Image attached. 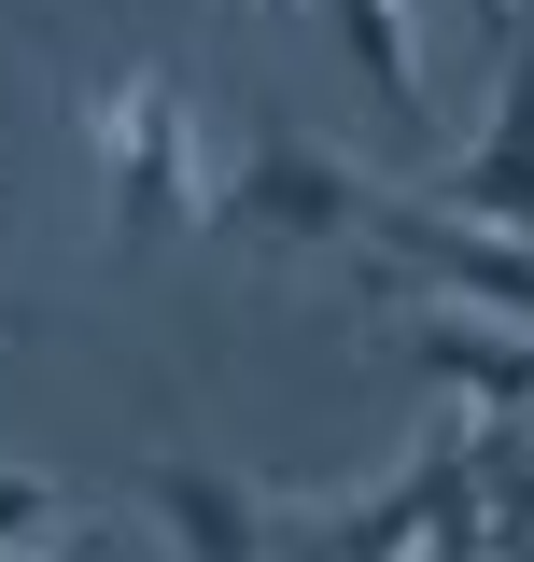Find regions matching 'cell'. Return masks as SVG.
I'll return each mask as SVG.
<instances>
[{
  "label": "cell",
  "mask_w": 534,
  "mask_h": 562,
  "mask_svg": "<svg viewBox=\"0 0 534 562\" xmlns=\"http://www.w3.org/2000/svg\"><path fill=\"white\" fill-rule=\"evenodd\" d=\"M267 14H296V0H267Z\"/></svg>",
  "instance_id": "cell-9"
},
{
  "label": "cell",
  "mask_w": 534,
  "mask_h": 562,
  "mask_svg": "<svg viewBox=\"0 0 534 562\" xmlns=\"http://www.w3.org/2000/svg\"><path fill=\"white\" fill-rule=\"evenodd\" d=\"M324 29H337V57L366 70V99H380L394 127L436 113V99H422V43H408V0H324Z\"/></svg>",
  "instance_id": "cell-6"
},
{
  "label": "cell",
  "mask_w": 534,
  "mask_h": 562,
  "mask_svg": "<svg viewBox=\"0 0 534 562\" xmlns=\"http://www.w3.org/2000/svg\"><path fill=\"white\" fill-rule=\"evenodd\" d=\"M281 562H296V549H281Z\"/></svg>",
  "instance_id": "cell-10"
},
{
  "label": "cell",
  "mask_w": 534,
  "mask_h": 562,
  "mask_svg": "<svg viewBox=\"0 0 534 562\" xmlns=\"http://www.w3.org/2000/svg\"><path fill=\"white\" fill-rule=\"evenodd\" d=\"M478 14V43H521V0H465Z\"/></svg>",
  "instance_id": "cell-8"
},
{
  "label": "cell",
  "mask_w": 534,
  "mask_h": 562,
  "mask_svg": "<svg viewBox=\"0 0 534 562\" xmlns=\"http://www.w3.org/2000/svg\"><path fill=\"white\" fill-rule=\"evenodd\" d=\"M141 520L169 535V562H281V506L254 479L198 464V450H155L141 464Z\"/></svg>",
  "instance_id": "cell-4"
},
{
  "label": "cell",
  "mask_w": 534,
  "mask_h": 562,
  "mask_svg": "<svg viewBox=\"0 0 534 562\" xmlns=\"http://www.w3.org/2000/svg\"><path fill=\"white\" fill-rule=\"evenodd\" d=\"M225 225L240 239H267V254H324V239H366V183L337 169L324 140H296V127H267L240 169H225Z\"/></svg>",
  "instance_id": "cell-3"
},
{
  "label": "cell",
  "mask_w": 534,
  "mask_h": 562,
  "mask_svg": "<svg viewBox=\"0 0 534 562\" xmlns=\"http://www.w3.org/2000/svg\"><path fill=\"white\" fill-rule=\"evenodd\" d=\"M57 520H70V492H57V479H14V464H0V562H29Z\"/></svg>",
  "instance_id": "cell-7"
},
{
  "label": "cell",
  "mask_w": 534,
  "mask_h": 562,
  "mask_svg": "<svg viewBox=\"0 0 534 562\" xmlns=\"http://www.w3.org/2000/svg\"><path fill=\"white\" fill-rule=\"evenodd\" d=\"M436 211H465V225H507L534 239V29L507 43V99H492V127L436 169Z\"/></svg>",
  "instance_id": "cell-5"
},
{
  "label": "cell",
  "mask_w": 534,
  "mask_h": 562,
  "mask_svg": "<svg viewBox=\"0 0 534 562\" xmlns=\"http://www.w3.org/2000/svg\"><path fill=\"white\" fill-rule=\"evenodd\" d=\"M99 155H113V239H127V254L183 239V225L211 211V183H198V113H183L169 70H127V85L99 99Z\"/></svg>",
  "instance_id": "cell-1"
},
{
  "label": "cell",
  "mask_w": 534,
  "mask_h": 562,
  "mask_svg": "<svg viewBox=\"0 0 534 562\" xmlns=\"http://www.w3.org/2000/svg\"><path fill=\"white\" fill-rule=\"evenodd\" d=\"M366 239H380L436 310H465V324H521V338H534V239L465 225V211H436V198H366Z\"/></svg>",
  "instance_id": "cell-2"
}]
</instances>
